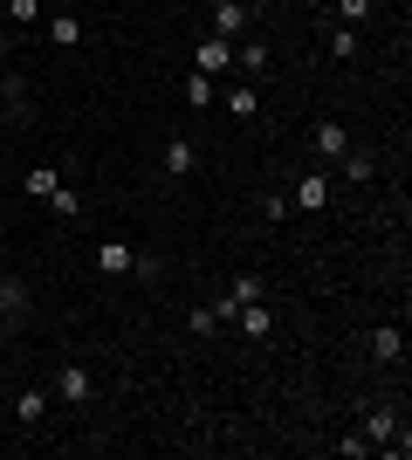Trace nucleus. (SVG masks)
<instances>
[{
	"label": "nucleus",
	"mask_w": 412,
	"mask_h": 460,
	"mask_svg": "<svg viewBox=\"0 0 412 460\" xmlns=\"http://www.w3.org/2000/svg\"><path fill=\"white\" fill-rule=\"evenodd\" d=\"M372 7H378V0H337V21H344V28H364Z\"/></svg>",
	"instance_id": "nucleus-24"
},
{
	"label": "nucleus",
	"mask_w": 412,
	"mask_h": 460,
	"mask_svg": "<svg viewBox=\"0 0 412 460\" xmlns=\"http://www.w3.org/2000/svg\"><path fill=\"white\" fill-rule=\"evenodd\" d=\"M0 433H7V405H0Z\"/></svg>",
	"instance_id": "nucleus-30"
},
{
	"label": "nucleus",
	"mask_w": 412,
	"mask_h": 460,
	"mask_svg": "<svg viewBox=\"0 0 412 460\" xmlns=\"http://www.w3.org/2000/svg\"><path fill=\"white\" fill-rule=\"evenodd\" d=\"M158 165H165V179H193L199 172V145H193V137H165V152H158Z\"/></svg>",
	"instance_id": "nucleus-11"
},
{
	"label": "nucleus",
	"mask_w": 412,
	"mask_h": 460,
	"mask_svg": "<svg viewBox=\"0 0 412 460\" xmlns=\"http://www.w3.org/2000/svg\"><path fill=\"white\" fill-rule=\"evenodd\" d=\"M268 7V0H214V14H206V35H227L241 41L248 28H255V14Z\"/></svg>",
	"instance_id": "nucleus-3"
},
{
	"label": "nucleus",
	"mask_w": 412,
	"mask_h": 460,
	"mask_svg": "<svg viewBox=\"0 0 412 460\" xmlns=\"http://www.w3.org/2000/svg\"><path fill=\"white\" fill-rule=\"evenodd\" d=\"M227 111H234V124H255V117H261V90H255V83H227Z\"/></svg>",
	"instance_id": "nucleus-16"
},
{
	"label": "nucleus",
	"mask_w": 412,
	"mask_h": 460,
	"mask_svg": "<svg viewBox=\"0 0 412 460\" xmlns=\"http://www.w3.org/2000/svg\"><path fill=\"white\" fill-rule=\"evenodd\" d=\"M357 433H364L372 447H385L392 433H406V405H399V399H372V405H364V426H357Z\"/></svg>",
	"instance_id": "nucleus-4"
},
{
	"label": "nucleus",
	"mask_w": 412,
	"mask_h": 460,
	"mask_svg": "<svg viewBox=\"0 0 412 460\" xmlns=\"http://www.w3.org/2000/svg\"><path fill=\"white\" fill-rule=\"evenodd\" d=\"M193 69L199 76H234V41L227 35H199L193 41Z\"/></svg>",
	"instance_id": "nucleus-6"
},
{
	"label": "nucleus",
	"mask_w": 412,
	"mask_h": 460,
	"mask_svg": "<svg viewBox=\"0 0 412 460\" xmlns=\"http://www.w3.org/2000/svg\"><path fill=\"white\" fill-rule=\"evenodd\" d=\"M48 213H56L62 227H76V220H83V192L76 186H56V192H48Z\"/></svg>",
	"instance_id": "nucleus-18"
},
{
	"label": "nucleus",
	"mask_w": 412,
	"mask_h": 460,
	"mask_svg": "<svg viewBox=\"0 0 412 460\" xmlns=\"http://www.w3.org/2000/svg\"><path fill=\"white\" fill-rule=\"evenodd\" d=\"M337 172L351 179V186H364V179H378V152H364V145H351V152L337 158Z\"/></svg>",
	"instance_id": "nucleus-17"
},
{
	"label": "nucleus",
	"mask_w": 412,
	"mask_h": 460,
	"mask_svg": "<svg viewBox=\"0 0 412 460\" xmlns=\"http://www.w3.org/2000/svg\"><path fill=\"white\" fill-rule=\"evenodd\" d=\"M261 296H268V282H261V275H234V282H227V296H220V323H227V316H234L241 303H261Z\"/></svg>",
	"instance_id": "nucleus-14"
},
{
	"label": "nucleus",
	"mask_w": 412,
	"mask_h": 460,
	"mask_svg": "<svg viewBox=\"0 0 412 460\" xmlns=\"http://www.w3.org/2000/svg\"><path fill=\"white\" fill-rule=\"evenodd\" d=\"M0 405H7V378H0Z\"/></svg>",
	"instance_id": "nucleus-31"
},
{
	"label": "nucleus",
	"mask_w": 412,
	"mask_h": 460,
	"mask_svg": "<svg viewBox=\"0 0 412 460\" xmlns=\"http://www.w3.org/2000/svg\"><path fill=\"white\" fill-rule=\"evenodd\" d=\"M179 90H186V103H193V111H206V103L220 96V76H199V69H186V83H179Z\"/></svg>",
	"instance_id": "nucleus-20"
},
{
	"label": "nucleus",
	"mask_w": 412,
	"mask_h": 460,
	"mask_svg": "<svg viewBox=\"0 0 412 460\" xmlns=\"http://www.w3.org/2000/svg\"><path fill=\"white\" fill-rule=\"evenodd\" d=\"M337 454H351V460H364V454H378V447L364 440V433H344V440H337Z\"/></svg>",
	"instance_id": "nucleus-27"
},
{
	"label": "nucleus",
	"mask_w": 412,
	"mask_h": 460,
	"mask_svg": "<svg viewBox=\"0 0 412 460\" xmlns=\"http://www.w3.org/2000/svg\"><path fill=\"white\" fill-rule=\"evenodd\" d=\"M48 420H56V392H48V385H14V392H7V426H21L28 440H41Z\"/></svg>",
	"instance_id": "nucleus-2"
},
{
	"label": "nucleus",
	"mask_w": 412,
	"mask_h": 460,
	"mask_svg": "<svg viewBox=\"0 0 412 460\" xmlns=\"http://www.w3.org/2000/svg\"><path fill=\"white\" fill-rule=\"evenodd\" d=\"M186 330H193V337H220V309H214V303H193Z\"/></svg>",
	"instance_id": "nucleus-23"
},
{
	"label": "nucleus",
	"mask_w": 412,
	"mask_h": 460,
	"mask_svg": "<svg viewBox=\"0 0 412 460\" xmlns=\"http://www.w3.org/2000/svg\"><path fill=\"white\" fill-rule=\"evenodd\" d=\"M0 14L14 21V28H41V14H48V0H7Z\"/></svg>",
	"instance_id": "nucleus-21"
},
{
	"label": "nucleus",
	"mask_w": 412,
	"mask_h": 460,
	"mask_svg": "<svg viewBox=\"0 0 412 460\" xmlns=\"http://www.w3.org/2000/svg\"><path fill=\"white\" fill-rule=\"evenodd\" d=\"M227 323H234L248 344H268V337H275V303H268V296H261V303H241Z\"/></svg>",
	"instance_id": "nucleus-7"
},
{
	"label": "nucleus",
	"mask_w": 412,
	"mask_h": 460,
	"mask_svg": "<svg viewBox=\"0 0 412 460\" xmlns=\"http://www.w3.org/2000/svg\"><path fill=\"white\" fill-rule=\"evenodd\" d=\"M0 275H7V269H0Z\"/></svg>",
	"instance_id": "nucleus-32"
},
{
	"label": "nucleus",
	"mask_w": 412,
	"mask_h": 460,
	"mask_svg": "<svg viewBox=\"0 0 412 460\" xmlns=\"http://www.w3.org/2000/svg\"><path fill=\"white\" fill-rule=\"evenodd\" d=\"M0 96H7V103H21V111H28V83H21V69H7V49H0Z\"/></svg>",
	"instance_id": "nucleus-22"
},
{
	"label": "nucleus",
	"mask_w": 412,
	"mask_h": 460,
	"mask_svg": "<svg viewBox=\"0 0 412 460\" xmlns=\"http://www.w3.org/2000/svg\"><path fill=\"white\" fill-rule=\"evenodd\" d=\"M35 309V288L14 282V275H0V323H14V316H28Z\"/></svg>",
	"instance_id": "nucleus-15"
},
{
	"label": "nucleus",
	"mask_w": 412,
	"mask_h": 460,
	"mask_svg": "<svg viewBox=\"0 0 412 460\" xmlns=\"http://www.w3.org/2000/svg\"><path fill=\"white\" fill-rule=\"evenodd\" d=\"M310 152L323 158V165H337V158L351 152V131H344L337 117H323V124H310Z\"/></svg>",
	"instance_id": "nucleus-10"
},
{
	"label": "nucleus",
	"mask_w": 412,
	"mask_h": 460,
	"mask_svg": "<svg viewBox=\"0 0 412 460\" xmlns=\"http://www.w3.org/2000/svg\"><path fill=\"white\" fill-rule=\"evenodd\" d=\"M364 350H372V365H406V330H399V323H378L372 337H364Z\"/></svg>",
	"instance_id": "nucleus-12"
},
{
	"label": "nucleus",
	"mask_w": 412,
	"mask_h": 460,
	"mask_svg": "<svg viewBox=\"0 0 412 460\" xmlns=\"http://www.w3.org/2000/svg\"><path fill=\"white\" fill-rule=\"evenodd\" d=\"M48 7H76V0H48Z\"/></svg>",
	"instance_id": "nucleus-29"
},
{
	"label": "nucleus",
	"mask_w": 412,
	"mask_h": 460,
	"mask_svg": "<svg viewBox=\"0 0 412 460\" xmlns=\"http://www.w3.org/2000/svg\"><path fill=\"white\" fill-rule=\"evenodd\" d=\"M56 186H62V165H28V179H21V192H28V199H48Z\"/></svg>",
	"instance_id": "nucleus-19"
},
{
	"label": "nucleus",
	"mask_w": 412,
	"mask_h": 460,
	"mask_svg": "<svg viewBox=\"0 0 412 460\" xmlns=\"http://www.w3.org/2000/svg\"><path fill=\"white\" fill-rule=\"evenodd\" d=\"M330 56H344V62L357 56V28H344V21H337V35H330Z\"/></svg>",
	"instance_id": "nucleus-25"
},
{
	"label": "nucleus",
	"mask_w": 412,
	"mask_h": 460,
	"mask_svg": "<svg viewBox=\"0 0 412 460\" xmlns=\"http://www.w3.org/2000/svg\"><path fill=\"white\" fill-rule=\"evenodd\" d=\"M103 275H131V282H158L165 275V254L152 248H131V241H97V254H90Z\"/></svg>",
	"instance_id": "nucleus-1"
},
{
	"label": "nucleus",
	"mask_w": 412,
	"mask_h": 460,
	"mask_svg": "<svg viewBox=\"0 0 412 460\" xmlns=\"http://www.w3.org/2000/svg\"><path fill=\"white\" fill-rule=\"evenodd\" d=\"M90 399H97V378H90V365L69 358V365L56 371V405H90Z\"/></svg>",
	"instance_id": "nucleus-8"
},
{
	"label": "nucleus",
	"mask_w": 412,
	"mask_h": 460,
	"mask_svg": "<svg viewBox=\"0 0 412 460\" xmlns=\"http://www.w3.org/2000/svg\"><path fill=\"white\" fill-rule=\"evenodd\" d=\"M268 69H275V49H268L261 35H241V41H234V76H241V83H261Z\"/></svg>",
	"instance_id": "nucleus-5"
},
{
	"label": "nucleus",
	"mask_w": 412,
	"mask_h": 460,
	"mask_svg": "<svg viewBox=\"0 0 412 460\" xmlns=\"http://www.w3.org/2000/svg\"><path fill=\"white\" fill-rule=\"evenodd\" d=\"M261 220H289V192H261Z\"/></svg>",
	"instance_id": "nucleus-26"
},
{
	"label": "nucleus",
	"mask_w": 412,
	"mask_h": 460,
	"mask_svg": "<svg viewBox=\"0 0 412 460\" xmlns=\"http://www.w3.org/2000/svg\"><path fill=\"white\" fill-rule=\"evenodd\" d=\"M14 124H28V111H21V103H7V96H0V137L14 131Z\"/></svg>",
	"instance_id": "nucleus-28"
},
{
	"label": "nucleus",
	"mask_w": 412,
	"mask_h": 460,
	"mask_svg": "<svg viewBox=\"0 0 412 460\" xmlns=\"http://www.w3.org/2000/svg\"><path fill=\"white\" fill-rule=\"evenodd\" d=\"M330 172H323V165H316V172H302V179H295V207H302V213H323V207H330Z\"/></svg>",
	"instance_id": "nucleus-13"
},
{
	"label": "nucleus",
	"mask_w": 412,
	"mask_h": 460,
	"mask_svg": "<svg viewBox=\"0 0 412 460\" xmlns=\"http://www.w3.org/2000/svg\"><path fill=\"white\" fill-rule=\"evenodd\" d=\"M41 35L56 41V49H83V35H90V28H83L76 7H48V14H41Z\"/></svg>",
	"instance_id": "nucleus-9"
}]
</instances>
